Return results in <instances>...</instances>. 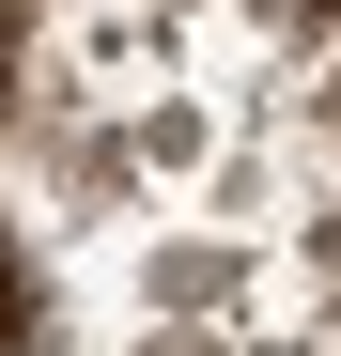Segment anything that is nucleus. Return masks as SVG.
Wrapping results in <instances>:
<instances>
[{"label":"nucleus","instance_id":"nucleus-1","mask_svg":"<svg viewBox=\"0 0 341 356\" xmlns=\"http://www.w3.org/2000/svg\"><path fill=\"white\" fill-rule=\"evenodd\" d=\"M16 325H31V310H16V264H0V356H16Z\"/></svg>","mask_w":341,"mask_h":356},{"label":"nucleus","instance_id":"nucleus-2","mask_svg":"<svg viewBox=\"0 0 341 356\" xmlns=\"http://www.w3.org/2000/svg\"><path fill=\"white\" fill-rule=\"evenodd\" d=\"M295 16H341V0H295Z\"/></svg>","mask_w":341,"mask_h":356},{"label":"nucleus","instance_id":"nucleus-3","mask_svg":"<svg viewBox=\"0 0 341 356\" xmlns=\"http://www.w3.org/2000/svg\"><path fill=\"white\" fill-rule=\"evenodd\" d=\"M326 264H341V232H326Z\"/></svg>","mask_w":341,"mask_h":356}]
</instances>
